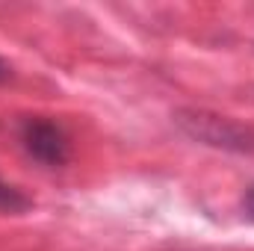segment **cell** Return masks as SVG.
Listing matches in <instances>:
<instances>
[{"label": "cell", "instance_id": "277c9868", "mask_svg": "<svg viewBox=\"0 0 254 251\" xmlns=\"http://www.w3.org/2000/svg\"><path fill=\"white\" fill-rule=\"evenodd\" d=\"M243 210H246V216L254 222V184L246 189V195H243Z\"/></svg>", "mask_w": 254, "mask_h": 251}, {"label": "cell", "instance_id": "7a4b0ae2", "mask_svg": "<svg viewBox=\"0 0 254 251\" xmlns=\"http://www.w3.org/2000/svg\"><path fill=\"white\" fill-rule=\"evenodd\" d=\"M21 148L27 151L30 160H36L45 169H63L71 160V139L65 127L45 116H27L18 125Z\"/></svg>", "mask_w": 254, "mask_h": 251}, {"label": "cell", "instance_id": "6da1fadb", "mask_svg": "<svg viewBox=\"0 0 254 251\" xmlns=\"http://www.w3.org/2000/svg\"><path fill=\"white\" fill-rule=\"evenodd\" d=\"M172 119L178 130L198 145L228 151V154H254V127L237 119H228L210 110H178Z\"/></svg>", "mask_w": 254, "mask_h": 251}, {"label": "cell", "instance_id": "5b68a950", "mask_svg": "<svg viewBox=\"0 0 254 251\" xmlns=\"http://www.w3.org/2000/svg\"><path fill=\"white\" fill-rule=\"evenodd\" d=\"M9 80H12V65L0 57V86H3V83H9Z\"/></svg>", "mask_w": 254, "mask_h": 251}, {"label": "cell", "instance_id": "3957f363", "mask_svg": "<svg viewBox=\"0 0 254 251\" xmlns=\"http://www.w3.org/2000/svg\"><path fill=\"white\" fill-rule=\"evenodd\" d=\"M33 207V201L21 192L18 187H12L9 181L0 178V216H21Z\"/></svg>", "mask_w": 254, "mask_h": 251}]
</instances>
